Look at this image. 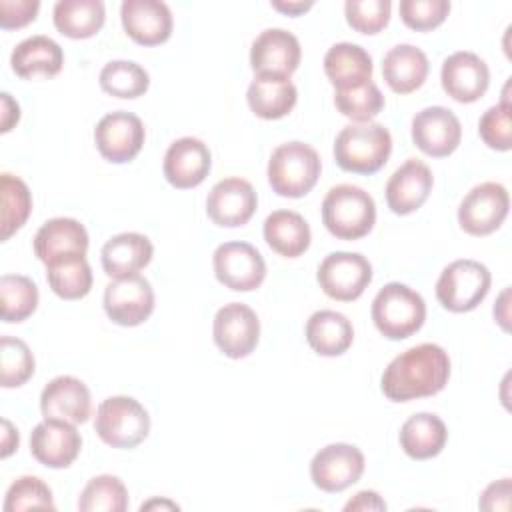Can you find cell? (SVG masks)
Wrapping results in <instances>:
<instances>
[{
	"mask_svg": "<svg viewBox=\"0 0 512 512\" xmlns=\"http://www.w3.org/2000/svg\"><path fill=\"white\" fill-rule=\"evenodd\" d=\"M448 378V352L438 344L424 342L400 352L384 368L380 388L392 402H410L438 394L448 384Z\"/></svg>",
	"mask_w": 512,
	"mask_h": 512,
	"instance_id": "6da1fadb",
	"label": "cell"
},
{
	"mask_svg": "<svg viewBox=\"0 0 512 512\" xmlns=\"http://www.w3.org/2000/svg\"><path fill=\"white\" fill-rule=\"evenodd\" d=\"M392 136L378 122L348 124L334 140L336 164L352 174H374L390 158Z\"/></svg>",
	"mask_w": 512,
	"mask_h": 512,
	"instance_id": "7a4b0ae2",
	"label": "cell"
},
{
	"mask_svg": "<svg viewBox=\"0 0 512 512\" xmlns=\"http://www.w3.org/2000/svg\"><path fill=\"white\" fill-rule=\"evenodd\" d=\"M322 222L332 236L358 240L374 228V198L360 186L338 184L330 188L322 200Z\"/></svg>",
	"mask_w": 512,
	"mask_h": 512,
	"instance_id": "3957f363",
	"label": "cell"
},
{
	"mask_svg": "<svg viewBox=\"0 0 512 512\" xmlns=\"http://www.w3.org/2000/svg\"><path fill=\"white\" fill-rule=\"evenodd\" d=\"M372 320L384 338L404 340L422 328L426 302L410 286L388 282L372 300Z\"/></svg>",
	"mask_w": 512,
	"mask_h": 512,
	"instance_id": "277c9868",
	"label": "cell"
},
{
	"mask_svg": "<svg viewBox=\"0 0 512 512\" xmlns=\"http://www.w3.org/2000/svg\"><path fill=\"white\" fill-rule=\"evenodd\" d=\"M322 162L318 152L304 142L280 144L268 160V182L278 196L302 198L318 182Z\"/></svg>",
	"mask_w": 512,
	"mask_h": 512,
	"instance_id": "5b68a950",
	"label": "cell"
},
{
	"mask_svg": "<svg viewBox=\"0 0 512 512\" xmlns=\"http://www.w3.org/2000/svg\"><path fill=\"white\" fill-rule=\"evenodd\" d=\"M94 430L104 444L128 450L146 440L150 432V416L136 398L110 396L102 400L96 410Z\"/></svg>",
	"mask_w": 512,
	"mask_h": 512,
	"instance_id": "8992f818",
	"label": "cell"
},
{
	"mask_svg": "<svg viewBox=\"0 0 512 512\" xmlns=\"http://www.w3.org/2000/svg\"><path fill=\"white\" fill-rule=\"evenodd\" d=\"M492 284L490 270L470 258L450 262L436 282V298L450 312H470L488 294Z\"/></svg>",
	"mask_w": 512,
	"mask_h": 512,
	"instance_id": "52a82bcc",
	"label": "cell"
},
{
	"mask_svg": "<svg viewBox=\"0 0 512 512\" xmlns=\"http://www.w3.org/2000/svg\"><path fill=\"white\" fill-rule=\"evenodd\" d=\"M322 292L338 302H352L372 282V264L358 252H332L316 272Z\"/></svg>",
	"mask_w": 512,
	"mask_h": 512,
	"instance_id": "ba28073f",
	"label": "cell"
},
{
	"mask_svg": "<svg viewBox=\"0 0 512 512\" xmlns=\"http://www.w3.org/2000/svg\"><path fill=\"white\" fill-rule=\"evenodd\" d=\"M508 210V190L498 182H482L462 198L458 224L470 236H488L502 226Z\"/></svg>",
	"mask_w": 512,
	"mask_h": 512,
	"instance_id": "9c48e42d",
	"label": "cell"
},
{
	"mask_svg": "<svg viewBox=\"0 0 512 512\" xmlns=\"http://www.w3.org/2000/svg\"><path fill=\"white\" fill-rule=\"evenodd\" d=\"M214 276L234 292H252L266 278L262 254L248 242H224L212 254Z\"/></svg>",
	"mask_w": 512,
	"mask_h": 512,
	"instance_id": "30bf717a",
	"label": "cell"
},
{
	"mask_svg": "<svg viewBox=\"0 0 512 512\" xmlns=\"http://www.w3.org/2000/svg\"><path fill=\"white\" fill-rule=\"evenodd\" d=\"M212 336L224 356L240 360L250 356L258 346L260 320L250 306L242 302H230L216 312Z\"/></svg>",
	"mask_w": 512,
	"mask_h": 512,
	"instance_id": "8fae6325",
	"label": "cell"
},
{
	"mask_svg": "<svg viewBox=\"0 0 512 512\" xmlns=\"http://www.w3.org/2000/svg\"><path fill=\"white\" fill-rule=\"evenodd\" d=\"M366 460L360 448L336 442L320 448L310 462V478L322 492H342L356 484L364 472Z\"/></svg>",
	"mask_w": 512,
	"mask_h": 512,
	"instance_id": "7c38bea8",
	"label": "cell"
},
{
	"mask_svg": "<svg viewBox=\"0 0 512 512\" xmlns=\"http://www.w3.org/2000/svg\"><path fill=\"white\" fill-rule=\"evenodd\" d=\"M146 130L142 120L126 110L102 116L94 128V142L100 156L114 164L130 162L144 146Z\"/></svg>",
	"mask_w": 512,
	"mask_h": 512,
	"instance_id": "4fadbf2b",
	"label": "cell"
},
{
	"mask_svg": "<svg viewBox=\"0 0 512 512\" xmlns=\"http://www.w3.org/2000/svg\"><path fill=\"white\" fill-rule=\"evenodd\" d=\"M104 310L118 326H138L154 312L152 284L140 276L112 278L104 288Z\"/></svg>",
	"mask_w": 512,
	"mask_h": 512,
	"instance_id": "5bb4252c",
	"label": "cell"
},
{
	"mask_svg": "<svg viewBox=\"0 0 512 512\" xmlns=\"http://www.w3.org/2000/svg\"><path fill=\"white\" fill-rule=\"evenodd\" d=\"M462 140L458 116L444 106H428L412 118V142L432 158L450 156Z\"/></svg>",
	"mask_w": 512,
	"mask_h": 512,
	"instance_id": "9a60e30c",
	"label": "cell"
},
{
	"mask_svg": "<svg viewBox=\"0 0 512 512\" xmlns=\"http://www.w3.org/2000/svg\"><path fill=\"white\" fill-rule=\"evenodd\" d=\"M258 196L254 186L244 178H224L212 186L206 198L208 218L216 226H244L256 212Z\"/></svg>",
	"mask_w": 512,
	"mask_h": 512,
	"instance_id": "2e32d148",
	"label": "cell"
},
{
	"mask_svg": "<svg viewBox=\"0 0 512 512\" xmlns=\"http://www.w3.org/2000/svg\"><path fill=\"white\" fill-rule=\"evenodd\" d=\"M82 438L76 424L44 418L30 434L32 456L48 468H68L80 454Z\"/></svg>",
	"mask_w": 512,
	"mask_h": 512,
	"instance_id": "e0dca14e",
	"label": "cell"
},
{
	"mask_svg": "<svg viewBox=\"0 0 512 512\" xmlns=\"http://www.w3.org/2000/svg\"><path fill=\"white\" fill-rule=\"evenodd\" d=\"M302 48L298 38L284 28H268L260 32L250 48V66L256 74L286 76L298 70Z\"/></svg>",
	"mask_w": 512,
	"mask_h": 512,
	"instance_id": "ac0fdd59",
	"label": "cell"
},
{
	"mask_svg": "<svg viewBox=\"0 0 512 512\" xmlns=\"http://www.w3.org/2000/svg\"><path fill=\"white\" fill-rule=\"evenodd\" d=\"M440 80L444 92L452 100L470 104L486 94L490 84V70L478 54L460 50L444 60Z\"/></svg>",
	"mask_w": 512,
	"mask_h": 512,
	"instance_id": "d6986e66",
	"label": "cell"
},
{
	"mask_svg": "<svg viewBox=\"0 0 512 512\" xmlns=\"http://www.w3.org/2000/svg\"><path fill=\"white\" fill-rule=\"evenodd\" d=\"M212 166V154L208 146L194 138V136H184L174 140L162 162L164 178L168 180L170 186L186 190L194 188L204 182Z\"/></svg>",
	"mask_w": 512,
	"mask_h": 512,
	"instance_id": "ffe728a7",
	"label": "cell"
},
{
	"mask_svg": "<svg viewBox=\"0 0 512 512\" xmlns=\"http://www.w3.org/2000/svg\"><path fill=\"white\" fill-rule=\"evenodd\" d=\"M124 32L140 46L164 44L172 34V12L160 0H124L120 6Z\"/></svg>",
	"mask_w": 512,
	"mask_h": 512,
	"instance_id": "44dd1931",
	"label": "cell"
},
{
	"mask_svg": "<svg viewBox=\"0 0 512 512\" xmlns=\"http://www.w3.org/2000/svg\"><path fill=\"white\" fill-rule=\"evenodd\" d=\"M432 184L430 168L416 158H408L386 182V204L398 216L412 214L428 200Z\"/></svg>",
	"mask_w": 512,
	"mask_h": 512,
	"instance_id": "7402d4cb",
	"label": "cell"
},
{
	"mask_svg": "<svg viewBox=\"0 0 512 512\" xmlns=\"http://www.w3.org/2000/svg\"><path fill=\"white\" fill-rule=\"evenodd\" d=\"M40 410L44 418L82 424L92 410L88 386L74 376H56L40 394Z\"/></svg>",
	"mask_w": 512,
	"mask_h": 512,
	"instance_id": "603a6c76",
	"label": "cell"
},
{
	"mask_svg": "<svg viewBox=\"0 0 512 512\" xmlns=\"http://www.w3.org/2000/svg\"><path fill=\"white\" fill-rule=\"evenodd\" d=\"M88 232L74 218H52L44 222L34 236V254L46 266L72 256H86Z\"/></svg>",
	"mask_w": 512,
	"mask_h": 512,
	"instance_id": "cb8c5ba5",
	"label": "cell"
},
{
	"mask_svg": "<svg viewBox=\"0 0 512 512\" xmlns=\"http://www.w3.org/2000/svg\"><path fill=\"white\" fill-rule=\"evenodd\" d=\"M154 246L148 236L138 232H122L112 236L100 250L102 268L110 278H126L138 274L152 260Z\"/></svg>",
	"mask_w": 512,
	"mask_h": 512,
	"instance_id": "d4e9b609",
	"label": "cell"
},
{
	"mask_svg": "<svg viewBox=\"0 0 512 512\" xmlns=\"http://www.w3.org/2000/svg\"><path fill=\"white\" fill-rule=\"evenodd\" d=\"M10 66L16 76L24 80H32L38 76L52 78L64 66V52L60 44L52 38L36 34L16 44L10 54Z\"/></svg>",
	"mask_w": 512,
	"mask_h": 512,
	"instance_id": "484cf974",
	"label": "cell"
},
{
	"mask_svg": "<svg viewBox=\"0 0 512 512\" xmlns=\"http://www.w3.org/2000/svg\"><path fill=\"white\" fill-rule=\"evenodd\" d=\"M246 100L258 118L278 120L292 112L298 100V90L286 76L256 74L248 86Z\"/></svg>",
	"mask_w": 512,
	"mask_h": 512,
	"instance_id": "4316f807",
	"label": "cell"
},
{
	"mask_svg": "<svg viewBox=\"0 0 512 512\" xmlns=\"http://www.w3.org/2000/svg\"><path fill=\"white\" fill-rule=\"evenodd\" d=\"M428 70L430 64L426 54L412 44H398L382 58V78L396 94L418 90L424 84Z\"/></svg>",
	"mask_w": 512,
	"mask_h": 512,
	"instance_id": "83f0119b",
	"label": "cell"
},
{
	"mask_svg": "<svg viewBox=\"0 0 512 512\" xmlns=\"http://www.w3.org/2000/svg\"><path fill=\"white\" fill-rule=\"evenodd\" d=\"M370 54L352 42H338L324 54V74L336 90L352 88L372 80Z\"/></svg>",
	"mask_w": 512,
	"mask_h": 512,
	"instance_id": "f1b7e54d",
	"label": "cell"
},
{
	"mask_svg": "<svg viewBox=\"0 0 512 512\" xmlns=\"http://www.w3.org/2000/svg\"><path fill=\"white\" fill-rule=\"evenodd\" d=\"M448 440V428L436 414L418 412L400 428V448L414 460L438 456Z\"/></svg>",
	"mask_w": 512,
	"mask_h": 512,
	"instance_id": "f546056e",
	"label": "cell"
},
{
	"mask_svg": "<svg viewBox=\"0 0 512 512\" xmlns=\"http://www.w3.org/2000/svg\"><path fill=\"white\" fill-rule=\"evenodd\" d=\"M266 244L284 258L302 256L312 240V232L302 214L292 210H276L264 220Z\"/></svg>",
	"mask_w": 512,
	"mask_h": 512,
	"instance_id": "4dcf8cb0",
	"label": "cell"
},
{
	"mask_svg": "<svg viewBox=\"0 0 512 512\" xmlns=\"http://www.w3.org/2000/svg\"><path fill=\"white\" fill-rule=\"evenodd\" d=\"M306 340L320 356H340L354 340L352 322L336 310H318L306 322Z\"/></svg>",
	"mask_w": 512,
	"mask_h": 512,
	"instance_id": "1f68e13d",
	"label": "cell"
},
{
	"mask_svg": "<svg viewBox=\"0 0 512 512\" xmlns=\"http://www.w3.org/2000/svg\"><path fill=\"white\" fill-rule=\"evenodd\" d=\"M52 18L60 34L72 40H84L100 32L106 10L100 0H58Z\"/></svg>",
	"mask_w": 512,
	"mask_h": 512,
	"instance_id": "d6a6232c",
	"label": "cell"
},
{
	"mask_svg": "<svg viewBox=\"0 0 512 512\" xmlns=\"http://www.w3.org/2000/svg\"><path fill=\"white\" fill-rule=\"evenodd\" d=\"M46 280L62 300H80L90 292L94 278L86 256H72L48 264Z\"/></svg>",
	"mask_w": 512,
	"mask_h": 512,
	"instance_id": "836d02e7",
	"label": "cell"
},
{
	"mask_svg": "<svg viewBox=\"0 0 512 512\" xmlns=\"http://www.w3.org/2000/svg\"><path fill=\"white\" fill-rule=\"evenodd\" d=\"M0 196H2L0 238L4 242L26 224L32 212V194L24 180H20L10 172H4L0 176Z\"/></svg>",
	"mask_w": 512,
	"mask_h": 512,
	"instance_id": "e575fe53",
	"label": "cell"
},
{
	"mask_svg": "<svg viewBox=\"0 0 512 512\" xmlns=\"http://www.w3.org/2000/svg\"><path fill=\"white\" fill-rule=\"evenodd\" d=\"M38 306V286L22 274H4L0 278V316L4 322H22Z\"/></svg>",
	"mask_w": 512,
	"mask_h": 512,
	"instance_id": "d590c367",
	"label": "cell"
},
{
	"mask_svg": "<svg viewBox=\"0 0 512 512\" xmlns=\"http://www.w3.org/2000/svg\"><path fill=\"white\" fill-rule=\"evenodd\" d=\"M100 88L114 98H138L150 86L148 72L132 60H112L100 70Z\"/></svg>",
	"mask_w": 512,
	"mask_h": 512,
	"instance_id": "8d00e7d4",
	"label": "cell"
},
{
	"mask_svg": "<svg viewBox=\"0 0 512 512\" xmlns=\"http://www.w3.org/2000/svg\"><path fill=\"white\" fill-rule=\"evenodd\" d=\"M128 508V490L118 476L100 474L88 480L80 498V512H124Z\"/></svg>",
	"mask_w": 512,
	"mask_h": 512,
	"instance_id": "74e56055",
	"label": "cell"
},
{
	"mask_svg": "<svg viewBox=\"0 0 512 512\" xmlns=\"http://www.w3.org/2000/svg\"><path fill=\"white\" fill-rule=\"evenodd\" d=\"M334 104L342 116L354 120L356 124H366L382 112L384 96L380 88L372 80H368L352 88L336 90Z\"/></svg>",
	"mask_w": 512,
	"mask_h": 512,
	"instance_id": "f35d334b",
	"label": "cell"
},
{
	"mask_svg": "<svg viewBox=\"0 0 512 512\" xmlns=\"http://www.w3.org/2000/svg\"><path fill=\"white\" fill-rule=\"evenodd\" d=\"M34 356L28 344L14 336L0 338V384L4 388H18L34 374Z\"/></svg>",
	"mask_w": 512,
	"mask_h": 512,
	"instance_id": "ab89813d",
	"label": "cell"
},
{
	"mask_svg": "<svg viewBox=\"0 0 512 512\" xmlns=\"http://www.w3.org/2000/svg\"><path fill=\"white\" fill-rule=\"evenodd\" d=\"M4 512L20 510H56L52 490L36 476H20L10 484L4 498Z\"/></svg>",
	"mask_w": 512,
	"mask_h": 512,
	"instance_id": "60d3db41",
	"label": "cell"
},
{
	"mask_svg": "<svg viewBox=\"0 0 512 512\" xmlns=\"http://www.w3.org/2000/svg\"><path fill=\"white\" fill-rule=\"evenodd\" d=\"M478 132L484 144L498 152H508L512 148V104L502 100L490 106L478 122Z\"/></svg>",
	"mask_w": 512,
	"mask_h": 512,
	"instance_id": "b9f144b4",
	"label": "cell"
},
{
	"mask_svg": "<svg viewBox=\"0 0 512 512\" xmlns=\"http://www.w3.org/2000/svg\"><path fill=\"white\" fill-rule=\"evenodd\" d=\"M390 0H348L344 4L346 22L360 34H378L390 20Z\"/></svg>",
	"mask_w": 512,
	"mask_h": 512,
	"instance_id": "7bdbcfd3",
	"label": "cell"
},
{
	"mask_svg": "<svg viewBox=\"0 0 512 512\" xmlns=\"http://www.w3.org/2000/svg\"><path fill=\"white\" fill-rule=\"evenodd\" d=\"M450 12L448 0H402L400 2V18L402 22L416 30L428 32L438 28Z\"/></svg>",
	"mask_w": 512,
	"mask_h": 512,
	"instance_id": "ee69618b",
	"label": "cell"
},
{
	"mask_svg": "<svg viewBox=\"0 0 512 512\" xmlns=\"http://www.w3.org/2000/svg\"><path fill=\"white\" fill-rule=\"evenodd\" d=\"M38 0H0V26L4 30L22 28L36 20Z\"/></svg>",
	"mask_w": 512,
	"mask_h": 512,
	"instance_id": "f6af8a7d",
	"label": "cell"
},
{
	"mask_svg": "<svg viewBox=\"0 0 512 512\" xmlns=\"http://www.w3.org/2000/svg\"><path fill=\"white\" fill-rule=\"evenodd\" d=\"M510 492H512L510 478H500L486 486V490L482 492V496L478 500V506L488 512H494V510L506 512L510 508Z\"/></svg>",
	"mask_w": 512,
	"mask_h": 512,
	"instance_id": "bcb514c9",
	"label": "cell"
},
{
	"mask_svg": "<svg viewBox=\"0 0 512 512\" xmlns=\"http://www.w3.org/2000/svg\"><path fill=\"white\" fill-rule=\"evenodd\" d=\"M386 508H388L386 502L374 490H360L358 494H354V498H350L344 504V512H352V510H362V512L380 510V512H384Z\"/></svg>",
	"mask_w": 512,
	"mask_h": 512,
	"instance_id": "7dc6e473",
	"label": "cell"
},
{
	"mask_svg": "<svg viewBox=\"0 0 512 512\" xmlns=\"http://www.w3.org/2000/svg\"><path fill=\"white\" fill-rule=\"evenodd\" d=\"M18 120H20L18 102L8 92H2L0 94V132L2 134L10 132L12 126L18 124Z\"/></svg>",
	"mask_w": 512,
	"mask_h": 512,
	"instance_id": "c3c4849f",
	"label": "cell"
},
{
	"mask_svg": "<svg viewBox=\"0 0 512 512\" xmlns=\"http://www.w3.org/2000/svg\"><path fill=\"white\" fill-rule=\"evenodd\" d=\"M272 4V8L274 10H278V12H282V14H288V16H300V14H304L306 10H310L312 6H314V2L312 0H272L270 2Z\"/></svg>",
	"mask_w": 512,
	"mask_h": 512,
	"instance_id": "681fc988",
	"label": "cell"
},
{
	"mask_svg": "<svg viewBox=\"0 0 512 512\" xmlns=\"http://www.w3.org/2000/svg\"><path fill=\"white\" fill-rule=\"evenodd\" d=\"M2 428H4V432H2V458H8L18 448L20 438H18V430L12 426L10 420L4 418Z\"/></svg>",
	"mask_w": 512,
	"mask_h": 512,
	"instance_id": "f907efd6",
	"label": "cell"
},
{
	"mask_svg": "<svg viewBox=\"0 0 512 512\" xmlns=\"http://www.w3.org/2000/svg\"><path fill=\"white\" fill-rule=\"evenodd\" d=\"M508 296H510V288H506L502 294H500V298H498V302L494 304V318H496V322L502 326V330H510V326H508V320H510V314H508Z\"/></svg>",
	"mask_w": 512,
	"mask_h": 512,
	"instance_id": "816d5d0a",
	"label": "cell"
},
{
	"mask_svg": "<svg viewBox=\"0 0 512 512\" xmlns=\"http://www.w3.org/2000/svg\"><path fill=\"white\" fill-rule=\"evenodd\" d=\"M154 508H170V510H178V504H174V502H170V500H158V498H154V500H150V502H146V504H142L140 506V510L144 512V510H154Z\"/></svg>",
	"mask_w": 512,
	"mask_h": 512,
	"instance_id": "f5cc1de1",
	"label": "cell"
}]
</instances>
